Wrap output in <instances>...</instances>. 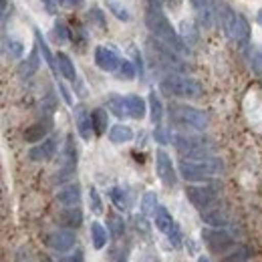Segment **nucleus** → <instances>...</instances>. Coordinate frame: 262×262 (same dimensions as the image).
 I'll return each mask as SVG.
<instances>
[{"mask_svg": "<svg viewBox=\"0 0 262 262\" xmlns=\"http://www.w3.org/2000/svg\"><path fill=\"white\" fill-rule=\"evenodd\" d=\"M145 25L149 29V33L156 38H160L162 42H165L167 47H171L176 53L180 55H190V45L188 40L178 33L169 18L165 16V12L162 10V2L160 0H149L147 8H145Z\"/></svg>", "mask_w": 262, "mask_h": 262, "instance_id": "nucleus-1", "label": "nucleus"}, {"mask_svg": "<svg viewBox=\"0 0 262 262\" xmlns=\"http://www.w3.org/2000/svg\"><path fill=\"white\" fill-rule=\"evenodd\" d=\"M214 12L218 14V20L224 29V33L228 36L232 42H236L240 49H246L250 45V25L248 20L236 12L234 8H230L228 4H222V2H216V8Z\"/></svg>", "mask_w": 262, "mask_h": 262, "instance_id": "nucleus-2", "label": "nucleus"}, {"mask_svg": "<svg viewBox=\"0 0 262 262\" xmlns=\"http://www.w3.org/2000/svg\"><path fill=\"white\" fill-rule=\"evenodd\" d=\"M178 171L180 176L186 180V182H208L216 176H220L224 171V162L220 158H200V160H188V158H182L180 164H178Z\"/></svg>", "mask_w": 262, "mask_h": 262, "instance_id": "nucleus-3", "label": "nucleus"}, {"mask_svg": "<svg viewBox=\"0 0 262 262\" xmlns=\"http://www.w3.org/2000/svg\"><path fill=\"white\" fill-rule=\"evenodd\" d=\"M160 89L164 95L176 99H200L204 95V87L198 79L190 75H176V73L165 75L160 81Z\"/></svg>", "mask_w": 262, "mask_h": 262, "instance_id": "nucleus-4", "label": "nucleus"}, {"mask_svg": "<svg viewBox=\"0 0 262 262\" xmlns=\"http://www.w3.org/2000/svg\"><path fill=\"white\" fill-rule=\"evenodd\" d=\"M171 143H173L176 151H178L182 158H188V160L210 158L212 151H214L212 139H208V137H204V135L176 133V135H171Z\"/></svg>", "mask_w": 262, "mask_h": 262, "instance_id": "nucleus-5", "label": "nucleus"}, {"mask_svg": "<svg viewBox=\"0 0 262 262\" xmlns=\"http://www.w3.org/2000/svg\"><path fill=\"white\" fill-rule=\"evenodd\" d=\"M169 121L171 125L180 129H192V131H204L208 127V115L190 105H180L173 103L169 105Z\"/></svg>", "mask_w": 262, "mask_h": 262, "instance_id": "nucleus-6", "label": "nucleus"}, {"mask_svg": "<svg viewBox=\"0 0 262 262\" xmlns=\"http://www.w3.org/2000/svg\"><path fill=\"white\" fill-rule=\"evenodd\" d=\"M186 196L192 202V206L198 208L200 212L212 208L216 202H218V196H220V188L218 184H208V186H188L186 188Z\"/></svg>", "mask_w": 262, "mask_h": 262, "instance_id": "nucleus-7", "label": "nucleus"}, {"mask_svg": "<svg viewBox=\"0 0 262 262\" xmlns=\"http://www.w3.org/2000/svg\"><path fill=\"white\" fill-rule=\"evenodd\" d=\"M202 240L208 246V250L214 254H226L232 246H236L232 234L224 228H212L210 226V228L202 230Z\"/></svg>", "mask_w": 262, "mask_h": 262, "instance_id": "nucleus-8", "label": "nucleus"}, {"mask_svg": "<svg viewBox=\"0 0 262 262\" xmlns=\"http://www.w3.org/2000/svg\"><path fill=\"white\" fill-rule=\"evenodd\" d=\"M77 169V147H75V141H73V135L67 137V143H65V149L61 154V167L57 169L55 173V184H63L67 180L73 178Z\"/></svg>", "mask_w": 262, "mask_h": 262, "instance_id": "nucleus-9", "label": "nucleus"}, {"mask_svg": "<svg viewBox=\"0 0 262 262\" xmlns=\"http://www.w3.org/2000/svg\"><path fill=\"white\" fill-rule=\"evenodd\" d=\"M75 242H77V234H75V230L71 228L55 230V232H51L47 236V244L59 254H65L71 248H75Z\"/></svg>", "mask_w": 262, "mask_h": 262, "instance_id": "nucleus-10", "label": "nucleus"}, {"mask_svg": "<svg viewBox=\"0 0 262 262\" xmlns=\"http://www.w3.org/2000/svg\"><path fill=\"white\" fill-rule=\"evenodd\" d=\"M57 149H59V139L47 137L29 149V160L31 162H51L57 156Z\"/></svg>", "mask_w": 262, "mask_h": 262, "instance_id": "nucleus-11", "label": "nucleus"}, {"mask_svg": "<svg viewBox=\"0 0 262 262\" xmlns=\"http://www.w3.org/2000/svg\"><path fill=\"white\" fill-rule=\"evenodd\" d=\"M156 169H158L160 180L164 182L167 188H173L176 186L178 178H176L173 162H171V158L165 154L164 149H158V154H156Z\"/></svg>", "mask_w": 262, "mask_h": 262, "instance_id": "nucleus-12", "label": "nucleus"}, {"mask_svg": "<svg viewBox=\"0 0 262 262\" xmlns=\"http://www.w3.org/2000/svg\"><path fill=\"white\" fill-rule=\"evenodd\" d=\"M121 61L123 59L109 47H97L95 49V65L105 73H115L121 65Z\"/></svg>", "mask_w": 262, "mask_h": 262, "instance_id": "nucleus-13", "label": "nucleus"}, {"mask_svg": "<svg viewBox=\"0 0 262 262\" xmlns=\"http://www.w3.org/2000/svg\"><path fill=\"white\" fill-rule=\"evenodd\" d=\"M51 131H53V119L51 117H42L36 123H33L31 127H27V131H25V141L27 143H38V141L47 139Z\"/></svg>", "mask_w": 262, "mask_h": 262, "instance_id": "nucleus-14", "label": "nucleus"}, {"mask_svg": "<svg viewBox=\"0 0 262 262\" xmlns=\"http://www.w3.org/2000/svg\"><path fill=\"white\" fill-rule=\"evenodd\" d=\"M75 125H77L79 135H81L85 141H89V139H91V135L95 133V129H93L91 113H89L83 105H77V107H75Z\"/></svg>", "mask_w": 262, "mask_h": 262, "instance_id": "nucleus-15", "label": "nucleus"}, {"mask_svg": "<svg viewBox=\"0 0 262 262\" xmlns=\"http://www.w3.org/2000/svg\"><path fill=\"white\" fill-rule=\"evenodd\" d=\"M202 222L212 228H226L230 224V214L224 208H208L202 212Z\"/></svg>", "mask_w": 262, "mask_h": 262, "instance_id": "nucleus-16", "label": "nucleus"}, {"mask_svg": "<svg viewBox=\"0 0 262 262\" xmlns=\"http://www.w3.org/2000/svg\"><path fill=\"white\" fill-rule=\"evenodd\" d=\"M57 202L65 208H71V206H79L81 202V188L79 184H69L63 190L57 192Z\"/></svg>", "mask_w": 262, "mask_h": 262, "instance_id": "nucleus-17", "label": "nucleus"}, {"mask_svg": "<svg viewBox=\"0 0 262 262\" xmlns=\"http://www.w3.org/2000/svg\"><path fill=\"white\" fill-rule=\"evenodd\" d=\"M59 224L65 226V228L77 230L81 224H83V212H81L77 206L65 208V210L59 214Z\"/></svg>", "mask_w": 262, "mask_h": 262, "instance_id": "nucleus-18", "label": "nucleus"}, {"mask_svg": "<svg viewBox=\"0 0 262 262\" xmlns=\"http://www.w3.org/2000/svg\"><path fill=\"white\" fill-rule=\"evenodd\" d=\"M38 67H40V57H38V51L34 49V51H31V55L18 65V75L23 79H31L34 73L38 71Z\"/></svg>", "mask_w": 262, "mask_h": 262, "instance_id": "nucleus-19", "label": "nucleus"}, {"mask_svg": "<svg viewBox=\"0 0 262 262\" xmlns=\"http://www.w3.org/2000/svg\"><path fill=\"white\" fill-rule=\"evenodd\" d=\"M34 34H36V47H38V51H40L42 59L47 61V65L51 67V71H53V73H55V75L59 77L61 73H59V65H57V55H53V53H51V49H49L47 40L42 38V34L38 33V31H36Z\"/></svg>", "mask_w": 262, "mask_h": 262, "instance_id": "nucleus-20", "label": "nucleus"}, {"mask_svg": "<svg viewBox=\"0 0 262 262\" xmlns=\"http://www.w3.org/2000/svg\"><path fill=\"white\" fill-rule=\"evenodd\" d=\"M127 103V113L133 119H143L145 117V111H147V103L145 99H141L139 95H127L125 97Z\"/></svg>", "mask_w": 262, "mask_h": 262, "instance_id": "nucleus-21", "label": "nucleus"}, {"mask_svg": "<svg viewBox=\"0 0 262 262\" xmlns=\"http://www.w3.org/2000/svg\"><path fill=\"white\" fill-rule=\"evenodd\" d=\"M252 258V250L246 244H236L224 254L222 262H248Z\"/></svg>", "mask_w": 262, "mask_h": 262, "instance_id": "nucleus-22", "label": "nucleus"}, {"mask_svg": "<svg viewBox=\"0 0 262 262\" xmlns=\"http://www.w3.org/2000/svg\"><path fill=\"white\" fill-rule=\"evenodd\" d=\"M57 65H59L61 77H65L67 81H71V83L77 81V69H75V65H73V61H71L69 55H65V53H57Z\"/></svg>", "mask_w": 262, "mask_h": 262, "instance_id": "nucleus-23", "label": "nucleus"}, {"mask_svg": "<svg viewBox=\"0 0 262 262\" xmlns=\"http://www.w3.org/2000/svg\"><path fill=\"white\" fill-rule=\"evenodd\" d=\"M154 224H156V228L160 230V232L167 234V232H169V228H171L176 222H173L171 214L167 212V208H164V206H158V208H156V212H154Z\"/></svg>", "mask_w": 262, "mask_h": 262, "instance_id": "nucleus-24", "label": "nucleus"}, {"mask_svg": "<svg viewBox=\"0 0 262 262\" xmlns=\"http://www.w3.org/2000/svg\"><path fill=\"white\" fill-rule=\"evenodd\" d=\"M107 109L115 115V117H125V115H129L127 113V103H125V97H121V95H117V93H111L109 97H107Z\"/></svg>", "mask_w": 262, "mask_h": 262, "instance_id": "nucleus-25", "label": "nucleus"}, {"mask_svg": "<svg viewBox=\"0 0 262 262\" xmlns=\"http://www.w3.org/2000/svg\"><path fill=\"white\" fill-rule=\"evenodd\" d=\"M91 119H93L95 135H103L107 131V127H109V113L103 107H97V109L91 111Z\"/></svg>", "mask_w": 262, "mask_h": 262, "instance_id": "nucleus-26", "label": "nucleus"}, {"mask_svg": "<svg viewBox=\"0 0 262 262\" xmlns=\"http://www.w3.org/2000/svg\"><path fill=\"white\" fill-rule=\"evenodd\" d=\"M147 103H149V115H151L154 125H160V123H162V119H164V105H162V101H160V97H158V93H156V91H151V93H149Z\"/></svg>", "mask_w": 262, "mask_h": 262, "instance_id": "nucleus-27", "label": "nucleus"}, {"mask_svg": "<svg viewBox=\"0 0 262 262\" xmlns=\"http://www.w3.org/2000/svg\"><path fill=\"white\" fill-rule=\"evenodd\" d=\"M109 139H111L113 143H127V141L133 139V131H131V127L123 125V123L113 125V127L109 129Z\"/></svg>", "mask_w": 262, "mask_h": 262, "instance_id": "nucleus-28", "label": "nucleus"}, {"mask_svg": "<svg viewBox=\"0 0 262 262\" xmlns=\"http://www.w3.org/2000/svg\"><path fill=\"white\" fill-rule=\"evenodd\" d=\"M109 198H111V202H113V206L117 208V210H121V212H125L127 208H129V198H127V192L123 190V188H111L109 190Z\"/></svg>", "mask_w": 262, "mask_h": 262, "instance_id": "nucleus-29", "label": "nucleus"}, {"mask_svg": "<svg viewBox=\"0 0 262 262\" xmlns=\"http://www.w3.org/2000/svg\"><path fill=\"white\" fill-rule=\"evenodd\" d=\"M107 228H109L113 238H121V236L125 234V222H123L121 216L109 214V216H107Z\"/></svg>", "mask_w": 262, "mask_h": 262, "instance_id": "nucleus-30", "label": "nucleus"}, {"mask_svg": "<svg viewBox=\"0 0 262 262\" xmlns=\"http://www.w3.org/2000/svg\"><path fill=\"white\" fill-rule=\"evenodd\" d=\"M107 230L103 228V224H99V222H91V240H93V246L101 250L105 244H107Z\"/></svg>", "mask_w": 262, "mask_h": 262, "instance_id": "nucleus-31", "label": "nucleus"}, {"mask_svg": "<svg viewBox=\"0 0 262 262\" xmlns=\"http://www.w3.org/2000/svg\"><path fill=\"white\" fill-rule=\"evenodd\" d=\"M4 51H6V55H8V57L18 59V57H23L25 47H23V42H20V40H16V38H4Z\"/></svg>", "mask_w": 262, "mask_h": 262, "instance_id": "nucleus-32", "label": "nucleus"}, {"mask_svg": "<svg viewBox=\"0 0 262 262\" xmlns=\"http://www.w3.org/2000/svg\"><path fill=\"white\" fill-rule=\"evenodd\" d=\"M135 75H137L135 65H133L131 61H127V59H123V61H121V65H119V69H117V77H119V79H123V81H133V79H135Z\"/></svg>", "mask_w": 262, "mask_h": 262, "instance_id": "nucleus-33", "label": "nucleus"}, {"mask_svg": "<svg viewBox=\"0 0 262 262\" xmlns=\"http://www.w3.org/2000/svg\"><path fill=\"white\" fill-rule=\"evenodd\" d=\"M158 208V196L156 192H145L141 198V212L143 214H154Z\"/></svg>", "mask_w": 262, "mask_h": 262, "instance_id": "nucleus-34", "label": "nucleus"}, {"mask_svg": "<svg viewBox=\"0 0 262 262\" xmlns=\"http://www.w3.org/2000/svg\"><path fill=\"white\" fill-rule=\"evenodd\" d=\"M107 8H109L119 20H125V23L131 20V14L127 12V8H125L121 2H117V0H107Z\"/></svg>", "mask_w": 262, "mask_h": 262, "instance_id": "nucleus-35", "label": "nucleus"}, {"mask_svg": "<svg viewBox=\"0 0 262 262\" xmlns=\"http://www.w3.org/2000/svg\"><path fill=\"white\" fill-rule=\"evenodd\" d=\"M190 4L194 6V10L200 14L202 23L208 27V25H210V8H208V0H190Z\"/></svg>", "mask_w": 262, "mask_h": 262, "instance_id": "nucleus-36", "label": "nucleus"}, {"mask_svg": "<svg viewBox=\"0 0 262 262\" xmlns=\"http://www.w3.org/2000/svg\"><path fill=\"white\" fill-rule=\"evenodd\" d=\"M167 240H169V244L173 246V248H180L182 246V230H180V226L178 224H173L171 228H169V232H167Z\"/></svg>", "mask_w": 262, "mask_h": 262, "instance_id": "nucleus-37", "label": "nucleus"}, {"mask_svg": "<svg viewBox=\"0 0 262 262\" xmlns=\"http://www.w3.org/2000/svg\"><path fill=\"white\" fill-rule=\"evenodd\" d=\"M89 204H91V210L95 214L103 212V204H101V196H99L97 188H89Z\"/></svg>", "mask_w": 262, "mask_h": 262, "instance_id": "nucleus-38", "label": "nucleus"}, {"mask_svg": "<svg viewBox=\"0 0 262 262\" xmlns=\"http://www.w3.org/2000/svg\"><path fill=\"white\" fill-rule=\"evenodd\" d=\"M250 65L256 75H262V51H256V49L250 51Z\"/></svg>", "mask_w": 262, "mask_h": 262, "instance_id": "nucleus-39", "label": "nucleus"}, {"mask_svg": "<svg viewBox=\"0 0 262 262\" xmlns=\"http://www.w3.org/2000/svg\"><path fill=\"white\" fill-rule=\"evenodd\" d=\"M53 33H55V36H57V42H67V40H69V31H67V25H65V23H61V20L55 25Z\"/></svg>", "mask_w": 262, "mask_h": 262, "instance_id": "nucleus-40", "label": "nucleus"}, {"mask_svg": "<svg viewBox=\"0 0 262 262\" xmlns=\"http://www.w3.org/2000/svg\"><path fill=\"white\" fill-rule=\"evenodd\" d=\"M89 18L97 23L99 29H107V20H105V16H103L101 8H91V10H89Z\"/></svg>", "mask_w": 262, "mask_h": 262, "instance_id": "nucleus-41", "label": "nucleus"}, {"mask_svg": "<svg viewBox=\"0 0 262 262\" xmlns=\"http://www.w3.org/2000/svg\"><path fill=\"white\" fill-rule=\"evenodd\" d=\"M59 6H63V8H79V6H83V0H55Z\"/></svg>", "mask_w": 262, "mask_h": 262, "instance_id": "nucleus-42", "label": "nucleus"}, {"mask_svg": "<svg viewBox=\"0 0 262 262\" xmlns=\"http://www.w3.org/2000/svg\"><path fill=\"white\" fill-rule=\"evenodd\" d=\"M133 57H135V69H137V75H139V77H143V59H141V55H139L137 51H133Z\"/></svg>", "mask_w": 262, "mask_h": 262, "instance_id": "nucleus-43", "label": "nucleus"}, {"mask_svg": "<svg viewBox=\"0 0 262 262\" xmlns=\"http://www.w3.org/2000/svg\"><path fill=\"white\" fill-rule=\"evenodd\" d=\"M67 260H69V262H83V260H85L83 250H81V248H77L75 252H71V256H67Z\"/></svg>", "mask_w": 262, "mask_h": 262, "instance_id": "nucleus-44", "label": "nucleus"}, {"mask_svg": "<svg viewBox=\"0 0 262 262\" xmlns=\"http://www.w3.org/2000/svg\"><path fill=\"white\" fill-rule=\"evenodd\" d=\"M198 262H210V260H208L206 256H200V258H198Z\"/></svg>", "mask_w": 262, "mask_h": 262, "instance_id": "nucleus-45", "label": "nucleus"}, {"mask_svg": "<svg viewBox=\"0 0 262 262\" xmlns=\"http://www.w3.org/2000/svg\"><path fill=\"white\" fill-rule=\"evenodd\" d=\"M258 23H260V25H262V10H260V12H258Z\"/></svg>", "mask_w": 262, "mask_h": 262, "instance_id": "nucleus-46", "label": "nucleus"}, {"mask_svg": "<svg viewBox=\"0 0 262 262\" xmlns=\"http://www.w3.org/2000/svg\"><path fill=\"white\" fill-rule=\"evenodd\" d=\"M59 262H69V260H67V258H61V260H59Z\"/></svg>", "mask_w": 262, "mask_h": 262, "instance_id": "nucleus-47", "label": "nucleus"}, {"mask_svg": "<svg viewBox=\"0 0 262 262\" xmlns=\"http://www.w3.org/2000/svg\"><path fill=\"white\" fill-rule=\"evenodd\" d=\"M45 262H51V260H49V258H47V260H45Z\"/></svg>", "mask_w": 262, "mask_h": 262, "instance_id": "nucleus-48", "label": "nucleus"}]
</instances>
